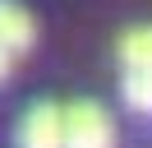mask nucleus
Segmentation results:
<instances>
[{
    "label": "nucleus",
    "mask_w": 152,
    "mask_h": 148,
    "mask_svg": "<svg viewBox=\"0 0 152 148\" xmlns=\"http://www.w3.org/2000/svg\"><path fill=\"white\" fill-rule=\"evenodd\" d=\"M65 148H115V125L106 107H97V102L65 107Z\"/></svg>",
    "instance_id": "obj_1"
},
{
    "label": "nucleus",
    "mask_w": 152,
    "mask_h": 148,
    "mask_svg": "<svg viewBox=\"0 0 152 148\" xmlns=\"http://www.w3.org/2000/svg\"><path fill=\"white\" fill-rule=\"evenodd\" d=\"M19 148H65V111L56 102H37L19 120Z\"/></svg>",
    "instance_id": "obj_2"
},
{
    "label": "nucleus",
    "mask_w": 152,
    "mask_h": 148,
    "mask_svg": "<svg viewBox=\"0 0 152 148\" xmlns=\"http://www.w3.org/2000/svg\"><path fill=\"white\" fill-rule=\"evenodd\" d=\"M32 18H28V9L23 5H14V0H0V51H10V56H19V51H28L32 46Z\"/></svg>",
    "instance_id": "obj_3"
},
{
    "label": "nucleus",
    "mask_w": 152,
    "mask_h": 148,
    "mask_svg": "<svg viewBox=\"0 0 152 148\" xmlns=\"http://www.w3.org/2000/svg\"><path fill=\"white\" fill-rule=\"evenodd\" d=\"M120 60L124 70H152V23L120 37Z\"/></svg>",
    "instance_id": "obj_4"
},
{
    "label": "nucleus",
    "mask_w": 152,
    "mask_h": 148,
    "mask_svg": "<svg viewBox=\"0 0 152 148\" xmlns=\"http://www.w3.org/2000/svg\"><path fill=\"white\" fill-rule=\"evenodd\" d=\"M124 102L152 116V70H124Z\"/></svg>",
    "instance_id": "obj_5"
},
{
    "label": "nucleus",
    "mask_w": 152,
    "mask_h": 148,
    "mask_svg": "<svg viewBox=\"0 0 152 148\" xmlns=\"http://www.w3.org/2000/svg\"><path fill=\"white\" fill-rule=\"evenodd\" d=\"M10 60H14L10 51H0V79H5V74H10Z\"/></svg>",
    "instance_id": "obj_6"
}]
</instances>
